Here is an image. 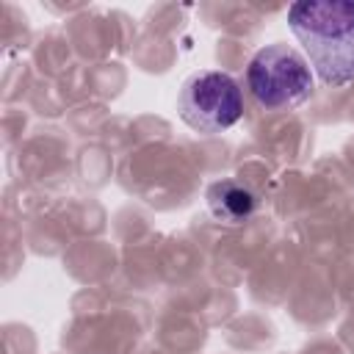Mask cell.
I'll use <instances>...</instances> for the list:
<instances>
[{
	"mask_svg": "<svg viewBox=\"0 0 354 354\" xmlns=\"http://www.w3.org/2000/svg\"><path fill=\"white\" fill-rule=\"evenodd\" d=\"M246 88L266 111H290L313 97L315 80L307 58L288 44L260 47L246 66Z\"/></svg>",
	"mask_w": 354,
	"mask_h": 354,
	"instance_id": "obj_2",
	"label": "cell"
},
{
	"mask_svg": "<svg viewBox=\"0 0 354 354\" xmlns=\"http://www.w3.org/2000/svg\"><path fill=\"white\" fill-rule=\"evenodd\" d=\"M288 25L307 64L332 86L354 83V0H301L288 8Z\"/></svg>",
	"mask_w": 354,
	"mask_h": 354,
	"instance_id": "obj_1",
	"label": "cell"
},
{
	"mask_svg": "<svg viewBox=\"0 0 354 354\" xmlns=\"http://www.w3.org/2000/svg\"><path fill=\"white\" fill-rule=\"evenodd\" d=\"M180 119L199 136H221L243 116V91L238 80L218 69H202L185 77L177 97Z\"/></svg>",
	"mask_w": 354,
	"mask_h": 354,
	"instance_id": "obj_3",
	"label": "cell"
},
{
	"mask_svg": "<svg viewBox=\"0 0 354 354\" xmlns=\"http://www.w3.org/2000/svg\"><path fill=\"white\" fill-rule=\"evenodd\" d=\"M207 210L210 216L224 224V227H241L246 224L254 210H257V194L243 183V180H235V177H224V180H216L207 194Z\"/></svg>",
	"mask_w": 354,
	"mask_h": 354,
	"instance_id": "obj_4",
	"label": "cell"
}]
</instances>
